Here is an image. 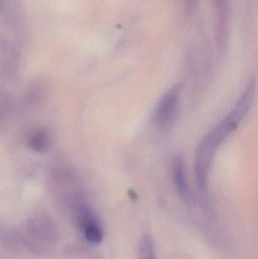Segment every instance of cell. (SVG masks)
Masks as SVG:
<instances>
[{
  "label": "cell",
  "instance_id": "52a82bcc",
  "mask_svg": "<svg viewBox=\"0 0 258 259\" xmlns=\"http://www.w3.org/2000/svg\"><path fill=\"white\" fill-rule=\"evenodd\" d=\"M186 5V12L188 14H192L196 8L198 0H184Z\"/></svg>",
  "mask_w": 258,
  "mask_h": 259
},
{
  "label": "cell",
  "instance_id": "8992f818",
  "mask_svg": "<svg viewBox=\"0 0 258 259\" xmlns=\"http://www.w3.org/2000/svg\"><path fill=\"white\" fill-rule=\"evenodd\" d=\"M139 258L154 259V246L151 237L143 236L139 243Z\"/></svg>",
  "mask_w": 258,
  "mask_h": 259
},
{
  "label": "cell",
  "instance_id": "6da1fadb",
  "mask_svg": "<svg viewBox=\"0 0 258 259\" xmlns=\"http://www.w3.org/2000/svg\"><path fill=\"white\" fill-rule=\"evenodd\" d=\"M255 93V80L251 78L231 112L205 136L198 146L195 158V178L198 191L203 197L207 196L209 171L217 150L226 139L237 129L248 114L254 103Z\"/></svg>",
  "mask_w": 258,
  "mask_h": 259
},
{
  "label": "cell",
  "instance_id": "3957f363",
  "mask_svg": "<svg viewBox=\"0 0 258 259\" xmlns=\"http://www.w3.org/2000/svg\"><path fill=\"white\" fill-rule=\"evenodd\" d=\"M171 172L173 182L182 200L189 206H193L195 205V197L188 184L184 160L181 155H177L172 158Z\"/></svg>",
  "mask_w": 258,
  "mask_h": 259
},
{
  "label": "cell",
  "instance_id": "ba28073f",
  "mask_svg": "<svg viewBox=\"0 0 258 259\" xmlns=\"http://www.w3.org/2000/svg\"><path fill=\"white\" fill-rule=\"evenodd\" d=\"M129 196H130V199H131L132 201H133V202L137 200V195H136V193H135L134 191H133V190H132V191L129 192Z\"/></svg>",
  "mask_w": 258,
  "mask_h": 259
},
{
  "label": "cell",
  "instance_id": "7a4b0ae2",
  "mask_svg": "<svg viewBox=\"0 0 258 259\" xmlns=\"http://www.w3.org/2000/svg\"><path fill=\"white\" fill-rule=\"evenodd\" d=\"M183 83H175L163 96L156 106L154 121L159 129H167L174 123L180 105Z\"/></svg>",
  "mask_w": 258,
  "mask_h": 259
},
{
  "label": "cell",
  "instance_id": "277c9868",
  "mask_svg": "<svg viewBox=\"0 0 258 259\" xmlns=\"http://www.w3.org/2000/svg\"><path fill=\"white\" fill-rule=\"evenodd\" d=\"M77 219L87 242L91 244H99L102 241L103 231L91 208L86 205L79 207Z\"/></svg>",
  "mask_w": 258,
  "mask_h": 259
},
{
  "label": "cell",
  "instance_id": "5b68a950",
  "mask_svg": "<svg viewBox=\"0 0 258 259\" xmlns=\"http://www.w3.org/2000/svg\"><path fill=\"white\" fill-rule=\"evenodd\" d=\"M27 143L29 147L35 152L39 153L46 152L50 143L49 136L46 130L39 128L33 131L29 136Z\"/></svg>",
  "mask_w": 258,
  "mask_h": 259
}]
</instances>
